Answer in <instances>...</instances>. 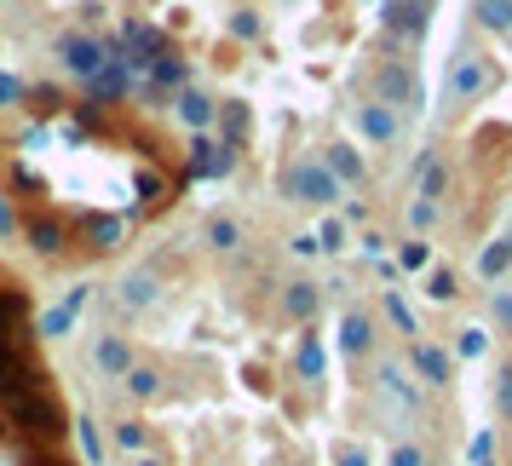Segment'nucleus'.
<instances>
[{"label":"nucleus","instance_id":"obj_1","mask_svg":"<svg viewBox=\"0 0 512 466\" xmlns=\"http://www.w3.org/2000/svg\"><path fill=\"white\" fill-rule=\"evenodd\" d=\"M87 300H93V288H87V282H81V288H70V294L52 305V311H41V334H47V340H64V334L75 328V317L87 311Z\"/></svg>","mask_w":512,"mask_h":466},{"label":"nucleus","instance_id":"obj_2","mask_svg":"<svg viewBox=\"0 0 512 466\" xmlns=\"http://www.w3.org/2000/svg\"><path fill=\"white\" fill-rule=\"evenodd\" d=\"M58 52H64V70L81 75V81H98V75H104V52H98V41H87V35H70Z\"/></svg>","mask_w":512,"mask_h":466},{"label":"nucleus","instance_id":"obj_3","mask_svg":"<svg viewBox=\"0 0 512 466\" xmlns=\"http://www.w3.org/2000/svg\"><path fill=\"white\" fill-rule=\"evenodd\" d=\"M93 357H98V369H104V374H121V380L133 374V351H127V340H121V334H104Z\"/></svg>","mask_w":512,"mask_h":466},{"label":"nucleus","instance_id":"obj_4","mask_svg":"<svg viewBox=\"0 0 512 466\" xmlns=\"http://www.w3.org/2000/svg\"><path fill=\"white\" fill-rule=\"evenodd\" d=\"M29 248L35 254H64V225L58 219H29Z\"/></svg>","mask_w":512,"mask_h":466},{"label":"nucleus","instance_id":"obj_5","mask_svg":"<svg viewBox=\"0 0 512 466\" xmlns=\"http://www.w3.org/2000/svg\"><path fill=\"white\" fill-rule=\"evenodd\" d=\"M75 443H81V461L87 466H104V438H98V426L87 415L75 420Z\"/></svg>","mask_w":512,"mask_h":466},{"label":"nucleus","instance_id":"obj_6","mask_svg":"<svg viewBox=\"0 0 512 466\" xmlns=\"http://www.w3.org/2000/svg\"><path fill=\"white\" fill-rule=\"evenodd\" d=\"M150 300H156V282L144 277V271L121 282V305H133V311H139V305H150Z\"/></svg>","mask_w":512,"mask_h":466},{"label":"nucleus","instance_id":"obj_7","mask_svg":"<svg viewBox=\"0 0 512 466\" xmlns=\"http://www.w3.org/2000/svg\"><path fill=\"white\" fill-rule=\"evenodd\" d=\"M121 231H127L121 219H87V236H93V248H116Z\"/></svg>","mask_w":512,"mask_h":466},{"label":"nucleus","instance_id":"obj_8","mask_svg":"<svg viewBox=\"0 0 512 466\" xmlns=\"http://www.w3.org/2000/svg\"><path fill=\"white\" fill-rule=\"evenodd\" d=\"M127 392H133V397H156V392H162V374H156V369H133V374H127Z\"/></svg>","mask_w":512,"mask_h":466},{"label":"nucleus","instance_id":"obj_9","mask_svg":"<svg viewBox=\"0 0 512 466\" xmlns=\"http://www.w3.org/2000/svg\"><path fill=\"white\" fill-rule=\"evenodd\" d=\"M179 116H185L190 127H202V121H208L213 110H208V98H202V93H185V98H179Z\"/></svg>","mask_w":512,"mask_h":466},{"label":"nucleus","instance_id":"obj_10","mask_svg":"<svg viewBox=\"0 0 512 466\" xmlns=\"http://www.w3.org/2000/svg\"><path fill=\"white\" fill-rule=\"evenodd\" d=\"M116 449H127V455H139V449H144V426H139V420H121V426H116Z\"/></svg>","mask_w":512,"mask_h":466},{"label":"nucleus","instance_id":"obj_11","mask_svg":"<svg viewBox=\"0 0 512 466\" xmlns=\"http://www.w3.org/2000/svg\"><path fill=\"white\" fill-rule=\"evenodd\" d=\"M213 242H219V248H231V242H236V225H225V219H213Z\"/></svg>","mask_w":512,"mask_h":466},{"label":"nucleus","instance_id":"obj_12","mask_svg":"<svg viewBox=\"0 0 512 466\" xmlns=\"http://www.w3.org/2000/svg\"><path fill=\"white\" fill-rule=\"evenodd\" d=\"M12 98H18V81H12V75L0 70V110H6V104H12Z\"/></svg>","mask_w":512,"mask_h":466},{"label":"nucleus","instance_id":"obj_13","mask_svg":"<svg viewBox=\"0 0 512 466\" xmlns=\"http://www.w3.org/2000/svg\"><path fill=\"white\" fill-rule=\"evenodd\" d=\"M12 225H18V219H12V202L0 196V236H12Z\"/></svg>","mask_w":512,"mask_h":466},{"label":"nucleus","instance_id":"obj_14","mask_svg":"<svg viewBox=\"0 0 512 466\" xmlns=\"http://www.w3.org/2000/svg\"><path fill=\"white\" fill-rule=\"evenodd\" d=\"M133 466H162V461H150V455H144V461H133Z\"/></svg>","mask_w":512,"mask_h":466}]
</instances>
